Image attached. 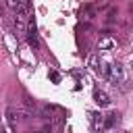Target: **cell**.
<instances>
[{"mask_svg": "<svg viewBox=\"0 0 133 133\" xmlns=\"http://www.w3.org/2000/svg\"><path fill=\"white\" fill-rule=\"evenodd\" d=\"M89 121H91V129H94V131L104 129V116H102L100 112H89Z\"/></svg>", "mask_w": 133, "mask_h": 133, "instance_id": "3957f363", "label": "cell"}, {"mask_svg": "<svg viewBox=\"0 0 133 133\" xmlns=\"http://www.w3.org/2000/svg\"><path fill=\"white\" fill-rule=\"evenodd\" d=\"M108 79L116 85V83H121L123 81V66L118 64V62H114V64H110V73H108Z\"/></svg>", "mask_w": 133, "mask_h": 133, "instance_id": "7a4b0ae2", "label": "cell"}, {"mask_svg": "<svg viewBox=\"0 0 133 133\" xmlns=\"http://www.w3.org/2000/svg\"><path fill=\"white\" fill-rule=\"evenodd\" d=\"M116 121H118V112H110V114L104 118V129H110Z\"/></svg>", "mask_w": 133, "mask_h": 133, "instance_id": "8992f818", "label": "cell"}, {"mask_svg": "<svg viewBox=\"0 0 133 133\" xmlns=\"http://www.w3.org/2000/svg\"><path fill=\"white\" fill-rule=\"evenodd\" d=\"M87 64H89V69L98 71V69H100V58H98V54H89V58H87Z\"/></svg>", "mask_w": 133, "mask_h": 133, "instance_id": "52a82bcc", "label": "cell"}, {"mask_svg": "<svg viewBox=\"0 0 133 133\" xmlns=\"http://www.w3.org/2000/svg\"><path fill=\"white\" fill-rule=\"evenodd\" d=\"M114 37H110V35H102L100 39H98V50H110V48H114Z\"/></svg>", "mask_w": 133, "mask_h": 133, "instance_id": "5b68a950", "label": "cell"}, {"mask_svg": "<svg viewBox=\"0 0 133 133\" xmlns=\"http://www.w3.org/2000/svg\"><path fill=\"white\" fill-rule=\"evenodd\" d=\"M50 79H52L54 83H58V81H60V75H58L56 71H50Z\"/></svg>", "mask_w": 133, "mask_h": 133, "instance_id": "9c48e42d", "label": "cell"}, {"mask_svg": "<svg viewBox=\"0 0 133 133\" xmlns=\"http://www.w3.org/2000/svg\"><path fill=\"white\" fill-rule=\"evenodd\" d=\"M25 35H27V44L31 46V48H37V31H35V23L29 19L27 21V31H25Z\"/></svg>", "mask_w": 133, "mask_h": 133, "instance_id": "6da1fadb", "label": "cell"}, {"mask_svg": "<svg viewBox=\"0 0 133 133\" xmlns=\"http://www.w3.org/2000/svg\"><path fill=\"white\" fill-rule=\"evenodd\" d=\"M94 102H96L98 106H108V104H110V98H108V94H106V91L96 89V91H94Z\"/></svg>", "mask_w": 133, "mask_h": 133, "instance_id": "277c9868", "label": "cell"}, {"mask_svg": "<svg viewBox=\"0 0 133 133\" xmlns=\"http://www.w3.org/2000/svg\"><path fill=\"white\" fill-rule=\"evenodd\" d=\"M6 118H8V125H10V129H15V108H6Z\"/></svg>", "mask_w": 133, "mask_h": 133, "instance_id": "ba28073f", "label": "cell"}]
</instances>
